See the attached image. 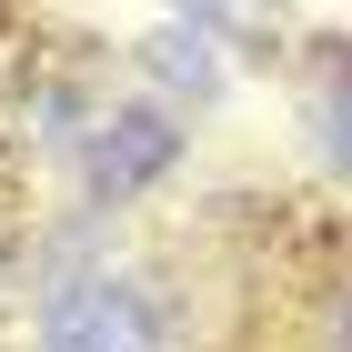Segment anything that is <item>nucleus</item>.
<instances>
[{
    "instance_id": "1",
    "label": "nucleus",
    "mask_w": 352,
    "mask_h": 352,
    "mask_svg": "<svg viewBox=\"0 0 352 352\" xmlns=\"http://www.w3.org/2000/svg\"><path fill=\"white\" fill-rule=\"evenodd\" d=\"M51 352H162L151 292H141L131 272H81V282H60V302H51Z\"/></svg>"
},
{
    "instance_id": "2",
    "label": "nucleus",
    "mask_w": 352,
    "mask_h": 352,
    "mask_svg": "<svg viewBox=\"0 0 352 352\" xmlns=\"http://www.w3.org/2000/svg\"><path fill=\"white\" fill-rule=\"evenodd\" d=\"M162 162H171V121H151V111H121V121L91 141V182H101L111 201H121V191H141Z\"/></svg>"
},
{
    "instance_id": "3",
    "label": "nucleus",
    "mask_w": 352,
    "mask_h": 352,
    "mask_svg": "<svg viewBox=\"0 0 352 352\" xmlns=\"http://www.w3.org/2000/svg\"><path fill=\"white\" fill-rule=\"evenodd\" d=\"M141 60H151L171 91H191V101H212V91H221V60L201 51L191 30H151V51H141Z\"/></svg>"
},
{
    "instance_id": "4",
    "label": "nucleus",
    "mask_w": 352,
    "mask_h": 352,
    "mask_svg": "<svg viewBox=\"0 0 352 352\" xmlns=\"http://www.w3.org/2000/svg\"><path fill=\"white\" fill-rule=\"evenodd\" d=\"M212 30H232V41H262L272 21H282V0H191Z\"/></svg>"
},
{
    "instance_id": "5",
    "label": "nucleus",
    "mask_w": 352,
    "mask_h": 352,
    "mask_svg": "<svg viewBox=\"0 0 352 352\" xmlns=\"http://www.w3.org/2000/svg\"><path fill=\"white\" fill-rule=\"evenodd\" d=\"M322 131H332V151L352 162V71H342V60L322 71Z\"/></svg>"
},
{
    "instance_id": "6",
    "label": "nucleus",
    "mask_w": 352,
    "mask_h": 352,
    "mask_svg": "<svg viewBox=\"0 0 352 352\" xmlns=\"http://www.w3.org/2000/svg\"><path fill=\"white\" fill-rule=\"evenodd\" d=\"M342 342H352V322H342Z\"/></svg>"
}]
</instances>
